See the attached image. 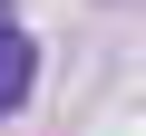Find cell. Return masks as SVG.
<instances>
[{"label":"cell","mask_w":146,"mask_h":136,"mask_svg":"<svg viewBox=\"0 0 146 136\" xmlns=\"http://www.w3.org/2000/svg\"><path fill=\"white\" fill-rule=\"evenodd\" d=\"M29 78H39V39L29 29H0V117H20Z\"/></svg>","instance_id":"cell-1"}]
</instances>
